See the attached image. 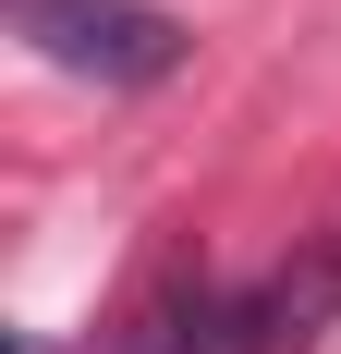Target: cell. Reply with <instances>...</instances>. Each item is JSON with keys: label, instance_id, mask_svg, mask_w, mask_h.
I'll return each mask as SVG.
<instances>
[{"label": "cell", "instance_id": "1", "mask_svg": "<svg viewBox=\"0 0 341 354\" xmlns=\"http://www.w3.org/2000/svg\"><path fill=\"white\" fill-rule=\"evenodd\" d=\"M12 25L86 86H159L183 62V25L146 12V0H12Z\"/></svg>", "mask_w": 341, "mask_h": 354}, {"label": "cell", "instance_id": "2", "mask_svg": "<svg viewBox=\"0 0 341 354\" xmlns=\"http://www.w3.org/2000/svg\"><path fill=\"white\" fill-rule=\"evenodd\" d=\"M329 318H341V232H317V245L293 257L269 293H256V354H293V342H317Z\"/></svg>", "mask_w": 341, "mask_h": 354}]
</instances>
